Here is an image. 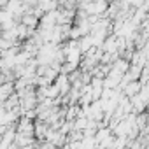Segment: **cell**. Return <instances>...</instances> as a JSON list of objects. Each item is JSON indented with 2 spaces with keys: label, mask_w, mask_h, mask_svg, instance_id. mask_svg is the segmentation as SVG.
Listing matches in <instances>:
<instances>
[{
  "label": "cell",
  "mask_w": 149,
  "mask_h": 149,
  "mask_svg": "<svg viewBox=\"0 0 149 149\" xmlns=\"http://www.w3.org/2000/svg\"><path fill=\"white\" fill-rule=\"evenodd\" d=\"M140 88H142V84H140L139 81H133V83H128V84L123 88V91H125L126 97H135V95L140 91Z\"/></svg>",
  "instance_id": "6da1fadb"
},
{
  "label": "cell",
  "mask_w": 149,
  "mask_h": 149,
  "mask_svg": "<svg viewBox=\"0 0 149 149\" xmlns=\"http://www.w3.org/2000/svg\"><path fill=\"white\" fill-rule=\"evenodd\" d=\"M14 93V86L13 83H6V84H0V102L7 100L11 95Z\"/></svg>",
  "instance_id": "7a4b0ae2"
},
{
  "label": "cell",
  "mask_w": 149,
  "mask_h": 149,
  "mask_svg": "<svg viewBox=\"0 0 149 149\" xmlns=\"http://www.w3.org/2000/svg\"><path fill=\"white\" fill-rule=\"evenodd\" d=\"M0 28H2V23H0Z\"/></svg>",
  "instance_id": "3957f363"
}]
</instances>
